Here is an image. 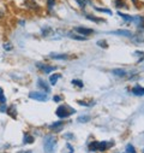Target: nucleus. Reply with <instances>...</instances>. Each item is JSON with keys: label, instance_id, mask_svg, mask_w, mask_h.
Wrapping results in <instances>:
<instances>
[{"label": "nucleus", "instance_id": "21", "mask_svg": "<svg viewBox=\"0 0 144 153\" xmlns=\"http://www.w3.org/2000/svg\"><path fill=\"white\" fill-rule=\"evenodd\" d=\"M76 1L79 4V6H82V7H85L88 4H90V1L89 0H76Z\"/></svg>", "mask_w": 144, "mask_h": 153}, {"label": "nucleus", "instance_id": "2", "mask_svg": "<svg viewBox=\"0 0 144 153\" xmlns=\"http://www.w3.org/2000/svg\"><path fill=\"white\" fill-rule=\"evenodd\" d=\"M113 146V142L108 141H93L89 143V149L90 151H106Z\"/></svg>", "mask_w": 144, "mask_h": 153}, {"label": "nucleus", "instance_id": "35", "mask_svg": "<svg viewBox=\"0 0 144 153\" xmlns=\"http://www.w3.org/2000/svg\"><path fill=\"white\" fill-rule=\"evenodd\" d=\"M21 153H32V152H30V151H23V152H21Z\"/></svg>", "mask_w": 144, "mask_h": 153}, {"label": "nucleus", "instance_id": "20", "mask_svg": "<svg viewBox=\"0 0 144 153\" xmlns=\"http://www.w3.org/2000/svg\"><path fill=\"white\" fill-rule=\"evenodd\" d=\"M79 123H85V122H89L90 121V116H82L77 120Z\"/></svg>", "mask_w": 144, "mask_h": 153}, {"label": "nucleus", "instance_id": "36", "mask_svg": "<svg viewBox=\"0 0 144 153\" xmlns=\"http://www.w3.org/2000/svg\"><path fill=\"white\" fill-rule=\"evenodd\" d=\"M143 153H144V149H143Z\"/></svg>", "mask_w": 144, "mask_h": 153}, {"label": "nucleus", "instance_id": "13", "mask_svg": "<svg viewBox=\"0 0 144 153\" xmlns=\"http://www.w3.org/2000/svg\"><path fill=\"white\" fill-rule=\"evenodd\" d=\"M51 57L53 59H62V60L68 59V56L67 54H59V53H51Z\"/></svg>", "mask_w": 144, "mask_h": 153}, {"label": "nucleus", "instance_id": "33", "mask_svg": "<svg viewBox=\"0 0 144 153\" xmlns=\"http://www.w3.org/2000/svg\"><path fill=\"white\" fill-rule=\"evenodd\" d=\"M55 4V0H48V5H49V7L52 6V5H54Z\"/></svg>", "mask_w": 144, "mask_h": 153}, {"label": "nucleus", "instance_id": "27", "mask_svg": "<svg viewBox=\"0 0 144 153\" xmlns=\"http://www.w3.org/2000/svg\"><path fill=\"white\" fill-rule=\"evenodd\" d=\"M6 101V99H5V95H4V92H3V89L0 88V102L1 104H4Z\"/></svg>", "mask_w": 144, "mask_h": 153}, {"label": "nucleus", "instance_id": "31", "mask_svg": "<svg viewBox=\"0 0 144 153\" xmlns=\"http://www.w3.org/2000/svg\"><path fill=\"white\" fill-rule=\"evenodd\" d=\"M64 137L70 140V139H73V135H72V134H70V133H67V134H65V135H64Z\"/></svg>", "mask_w": 144, "mask_h": 153}, {"label": "nucleus", "instance_id": "17", "mask_svg": "<svg viewBox=\"0 0 144 153\" xmlns=\"http://www.w3.org/2000/svg\"><path fill=\"white\" fill-rule=\"evenodd\" d=\"M42 35L43 36H49L51 34H53V29H51V28H45V29H42Z\"/></svg>", "mask_w": 144, "mask_h": 153}, {"label": "nucleus", "instance_id": "14", "mask_svg": "<svg viewBox=\"0 0 144 153\" xmlns=\"http://www.w3.org/2000/svg\"><path fill=\"white\" fill-rule=\"evenodd\" d=\"M118 15L121 17V18H124V21L125 22H133V17H131L130 15H125V13H123V12H118Z\"/></svg>", "mask_w": 144, "mask_h": 153}, {"label": "nucleus", "instance_id": "29", "mask_svg": "<svg viewBox=\"0 0 144 153\" xmlns=\"http://www.w3.org/2000/svg\"><path fill=\"white\" fill-rule=\"evenodd\" d=\"M97 45H98V46H102L103 48H107V47H108V46H107V44H106V41H98V42H97Z\"/></svg>", "mask_w": 144, "mask_h": 153}, {"label": "nucleus", "instance_id": "18", "mask_svg": "<svg viewBox=\"0 0 144 153\" xmlns=\"http://www.w3.org/2000/svg\"><path fill=\"white\" fill-rule=\"evenodd\" d=\"M87 18H89L90 21H93V22H96V23H100V22H102V18H97V17H95V16H91V15H87Z\"/></svg>", "mask_w": 144, "mask_h": 153}, {"label": "nucleus", "instance_id": "11", "mask_svg": "<svg viewBox=\"0 0 144 153\" xmlns=\"http://www.w3.org/2000/svg\"><path fill=\"white\" fill-rule=\"evenodd\" d=\"M60 77H61L60 74H53V75H51V76H49V82H51V85L54 86V85L57 83V81H58Z\"/></svg>", "mask_w": 144, "mask_h": 153}, {"label": "nucleus", "instance_id": "15", "mask_svg": "<svg viewBox=\"0 0 144 153\" xmlns=\"http://www.w3.org/2000/svg\"><path fill=\"white\" fill-rule=\"evenodd\" d=\"M7 113L10 114L11 117L16 118V114H17V112H16V108H15V106H10V108L7 110Z\"/></svg>", "mask_w": 144, "mask_h": 153}, {"label": "nucleus", "instance_id": "22", "mask_svg": "<svg viewBox=\"0 0 144 153\" xmlns=\"http://www.w3.org/2000/svg\"><path fill=\"white\" fill-rule=\"evenodd\" d=\"M72 85L77 86L78 88H83V82L79 81V80H72Z\"/></svg>", "mask_w": 144, "mask_h": 153}, {"label": "nucleus", "instance_id": "24", "mask_svg": "<svg viewBox=\"0 0 144 153\" xmlns=\"http://www.w3.org/2000/svg\"><path fill=\"white\" fill-rule=\"evenodd\" d=\"M3 47H4L5 51H11V50H12V45H11V42H5V44L3 45Z\"/></svg>", "mask_w": 144, "mask_h": 153}, {"label": "nucleus", "instance_id": "12", "mask_svg": "<svg viewBox=\"0 0 144 153\" xmlns=\"http://www.w3.org/2000/svg\"><path fill=\"white\" fill-rule=\"evenodd\" d=\"M112 72H113V75L117 76V77H124L126 75V71L123 69H114V70H112Z\"/></svg>", "mask_w": 144, "mask_h": 153}, {"label": "nucleus", "instance_id": "4", "mask_svg": "<svg viewBox=\"0 0 144 153\" xmlns=\"http://www.w3.org/2000/svg\"><path fill=\"white\" fill-rule=\"evenodd\" d=\"M30 99H34V100H39V101H46L48 98H47V94L45 93H41V92H31L29 94Z\"/></svg>", "mask_w": 144, "mask_h": 153}, {"label": "nucleus", "instance_id": "25", "mask_svg": "<svg viewBox=\"0 0 144 153\" xmlns=\"http://www.w3.org/2000/svg\"><path fill=\"white\" fill-rule=\"evenodd\" d=\"M79 105H83V106H91L93 105V102L91 101H83V100H78L77 101Z\"/></svg>", "mask_w": 144, "mask_h": 153}, {"label": "nucleus", "instance_id": "28", "mask_svg": "<svg viewBox=\"0 0 144 153\" xmlns=\"http://www.w3.org/2000/svg\"><path fill=\"white\" fill-rule=\"evenodd\" d=\"M66 148H67V151H68L67 153H73V147H72L70 143H67V145H66Z\"/></svg>", "mask_w": 144, "mask_h": 153}, {"label": "nucleus", "instance_id": "23", "mask_svg": "<svg viewBox=\"0 0 144 153\" xmlns=\"http://www.w3.org/2000/svg\"><path fill=\"white\" fill-rule=\"evenodd\" d=\"M95 10H96V11H98V12H104V13H108V15H112V11H111V10H108V9H101V7H96Z\"/></svg>", "mask_w": 144, "mask_h": 153}, {"label": "nucleus", "instance_id": "9", "mask_svg": "<svg viewBox=\"0 0 144 153\" xmlns=\"http://www.w3.org/2000/svg\"><path fill=\"white\" fill-rule=\"evenodd\" d=\"M112 34L121 35V36H126V37H131V36H132V33H131L130 30H115V31H113Z\"/></svg>", "mask_w": 144, "mask_h": 153}, {"label": "nucleus", "instance_id": "32", "mask_svg": "<svg viewBox=\"0 0 144 153\" xmlns=\"http://www.w3.org/2000/svg\"><path fill=\"white\" fill-rule=\"evenodd\" d=\"M136 54H137V56H139V57H143V59H144V52H140V51H136Z\"/></svg>", "mask_w": 144, "mask_h": 153}, {"label": "nucleus", "instance_id": "8", "mask_svg": "<svg viewBox=\"0 0 144 153\" xmlns=\"http://www.w3.org/2000/svg\"><path fill=\"white\" fill-rule=\"evenodd\" d=\"M62 127H64V124H62V122H54L49 128L53 130V131H60L61 129H62Z\"/></svg>", "mask_w": 144, "mask_h": 153}, {"label": "nucleus", "instance_id": "10", "mask_svg": "<svg viewBox=\"0 0 144 153\" xmlns=\"http://www.w3.org/2000/svg\"><path fill=\"white\" fill-rule=\"evenodd\" d=\"M132 93L134 95H137V97H142V95H144V88L143 87H139V86H136V87H133Z\"/></svg>", "mask_w": 144, "mask_h": 153}, {"label": "nucleus", "instance_id": "30", "mask_svg": "<svg viewBox=\"0 0 144 153\" xmlns=\"http://www.w3.org/2000/svg\"><path fill=\"white\" fill-rule=\"evenodd\" d=\"M115 5L119 7V6H125V4L121 1V0H117V3H115Z\"/></svg>", "mask_w": 144, "mask_h": 153}, {"label": "nucleus", "instance_id": "5", "mask_svg": "<svg viewBox=\"0 0 144 153\" xmlns=\"http://www.w3.org/2000/svg\"><path fill=\"white\" fill-rule=\"evenodd\" d=\"M76 31H77V33H79V34H82L83 36H88V35H90V34H93V33H94V31H93V29L84 28V27H78V28H76Z\"/></svg>", "mask_w": 144, "mask_h": 153}, {"label": "nucleus", "instance_id": "19", "mask_svg": "<svg viewBox=\"0 0 144 153\" xmlns=\"http://www.w3.org/2000/svg\"><path fill=\"white\" fill-rule=\"evenodd\" d=\"M71 37H72V39H75V40H79V41H81V40H82V41H85V40H87V37L83 36V35H82V36H77V35H75V34H71Z\"/></svg>", "mask_w": 144, "mask_h": 153}, {"label": "nucleus", "instance_id": "16", "mask_svg": "<svg viewBox=\"0 0 144 153\" xmlns=\"http://www.w3.org/2000/svg\"><path fill=\"white\" fill-rule=\"evenodd\" d=\"M34 142V137L29 134H24V143H31Z\"/></svg>", "mask_w": 144, "mask_h": 153}, {"label": "nucleus", "instance_id": "6", "mask_svg": "<svg viewBox=\"0 0 144 153\" xmlns=\"http://www.w3.org/2000/svg\"><path fill=\"white\" fill-rule=\"evenodd\" d=\"M37 66L40 68V70H42L43 72H46V74H49V72H52V71H54L57 68L55 66H51V65H45V64H37Z\"/></svg>", "mask_w": 144, "mask_h": 153}, {"label": "nucleus", "instance_id": "7", "mask_svg": "<svg viewBox=\"0 0 144 153\" xmlns=\"http://www.w3.org/2000/svg\"><path fill=\"white\" fill-rule=\"evenodd\" d=\"M37 85H39V87H40L41 89H43L46 93H49V92H51V88L48 87L47 82H46V81H43L42 79H40V80L37 81Z\"/></svg>", "mask_w": 144, "mask_h": 153}, {"label": "nucleus", "instance_id": "1", "mask_svg": "<svg viewBox=\"0 0 144 153\" xmlns=\"http://www.w3.org/2000/svg\"><path fill=\"white\" fill-rule=\"evenodd\" d=\"M57 147V139L53 135H47L43 140V148L46 153H53Z\"/></svg>", "mask_w": 144, "mask_h": 153}, {"label": "nucleus", "instance_id": "3", "mask_svg": "<svg viewBox=\"0 0 144 153\" xmlns=\"http://www.w3.org/2000/svg\"><path fill=\"white\" fill-rule=\"evenodd\" d=\"M55 113H57V116L60 117V118H67V117L71 116L72 113H76V110L67 106V105H61L57 108Z\"/></svg>", "mask_w": 144, "mask_h": 153}, {"label": "nucleus", "instance_id": "34", "mask_svg": "<svg viewBox=\"0 0 144 153\" xmlns=\"http://www.w3.org/2000/svg\"><path fill=\"white\" fill-rule=\"evenodd\" d=\"M53 99H54V101H57V102H58V101H60V100H61V98H60V97H59V95H55V97H54V98H53Z\"/></svg>", "mask_w": 144, "mask_h": 153}, {"label": "nucleus", "instance_id": "26", "mask_svg": "<svg viewBox=\"0 0 144 153\" xmlns=\"http://www.w3.org/2000/svg\"><path fill=\"white\" fill-rule=\"evenodd\" d=\"M126 151H127V153H136V149H134V147L132 145H127Z\"/></svg>", "mask_w": 144, "mask_h": 153}]
</instances>
